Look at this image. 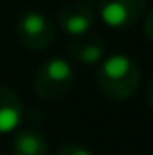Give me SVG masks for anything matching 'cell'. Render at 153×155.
I'll use <instances>...</instances> for the list:
<instances>
[{"label":"cell","mask_w":153,"mask_h":155,"mask_svg":"<svg viewBox=\"0 0 153 155\" xmlns=\"http://www.w3.org/2000/svg\"><path fill=\"white\" fill-rule=\"evenodd\" d=\"M147 0H100L98 14L112 30H128L143 16Z\"/></svg>","instance_id":"obj_4"},{"label":"cell","mask_w":153,"mask_h":155,"mask_svg":"<svg viewBox=\"0 0 153 155\" xmlns=\"http://www.w3.org/2000/svg\"><path fill=\"white\" fill-rule=\"evenodd\" d=\"M16 35L26 49L43 51L53 43L55 28L45 12L28 10L20 14L18 22H16Z\"/></svg>","instance_id":"obj_3"},{"label":"cell","mask_w":153,"mask_h":155,"mask_svg":"<svg viewBox=\"0 0 153 155\" xmlns=\"http://www.w3.org/2000/svg\"><path fill=\"white\" fill-rule=\"evenodd\" d=\"M24 104L12 88L0 84V134H10L22 122Z\"/></svg>","instance_id":"obj_7"},{"label":"cell","mask_w":153,"mask_h":155,"mask_svg":"<svg viewBox=\"0 0 153 155\" xmlns=\"http://www.w3.org/2000/svg\"><path fill=\"white\" fill-rule=\"evenodd\" d=\"M75 71L63 57H51L37 69L34 79V91L41 100L55 102L73 91Z\"/></svg>","instance_id":"obj_2"},{"label":"cell","mask_w":153,"mask_h":155,"mask_svg":"<svg viewBox=\"0 0 153 155\" xmlns=\"http://www.w3.org/2000/svg\"><path fill=\"white\" fill-rule=\"evenodd\" d=\"M147 104H149V108L153 110V79L149 83V88H147Z\"/></svg>","instance_id":"obj_11"},{"label":"cell","mask_w":153,"mask_h":155,"mask_svg":"<svg viewBox=\"0 0 153 155\" xmlns=\"http://www.w3.org/2000/svg\"><path fill=\"white\" fill-rule=\"evenodd\" d=\"M67 53L80 65H98L106 55V45L102 38L86 31V34L75 35V39L67 47Z\"/></svg>","instance_id":"obj_6"},{"label":"cell","mask_w":153,"mask_h":155,"mask_svg":"<svg viewBox=\"0 0 153 155\" xmlns=\"http://www.w3.org/2000/svg\"><path fill=\"white\" fill-rule=\"evenodd\" d=\"M96 20V12L90 2L86 0H75L67 2L59 10V24L69 35H80L92 30Z\"/></svg>","instance_id":"obj_5"},{"label":"cell","mask_w":153,"mask_h":155,"mask_svg":"<svg viewBox=\"0 0 153 155\" xmlns=\"http://www.w3.org/2000/svg\"><path fill=\"white\" fill-rule=\"evenodd\" d=\"M96 84L104 96L112 100H128L142 87V71L130 55H110L100 61Z\"/></svg>","instance_id":"obj_1"},{"label":"cell","mask_w":153,"mask_h":155,"mask_svg":"<svg viewBox=\"0 0 153 155\" xmlns=\"http://www.w3.org/2000/svg\"><path fill=\"white\" fill-rule=\"evenodd\" d=\"M14 155H47V141L39 130L26 128L18 132L12 140Z\"/></svg>","instance_id":"obj_8"},{"label":"cell","mask_w":153,"mask_h":155,"mask_svg":"<svg viewBox=\"0 0 153 155\" xmlns=\"http://www.w3.org/2000/svg\"><path fill=\"white\" fill-rule=\"evenodd\" d=\"M143 34H145L147 39L153 41V10L145 16V22H143Z\"/></svg>","instance_id":"obj_10"},{"label":"cell","mask_w":153,"mask_h":155,"mask_svg":"<svg viewBox=\"0 0 153 155\" xmlns=\"http://www.w3.org/2000/svg\"><path fill=\"white\" fill-rule=\"evenodd\" d=\"M57 155H92L88 151L86 147H83V145H65V147H61L57 151Z\"/></svg>","instance_id":"obj_9"}]
</instances>
